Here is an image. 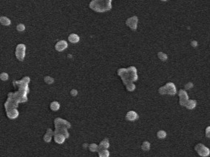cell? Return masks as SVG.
<instances>
[{
    "mask_svg": "<svg viewBox=\"0 0 210 157\" xmlns=\"http://www.w3.org/2000/svg\"><path fill=\"white\" fill-rule=\"evenodd\" d=\"M89 149H90V151H92V152H96V151H98V146L96 144L93 143V144L90 145Z\"/></svg>",
    "mask_w": 210,
    "mask_h": 157,
    "instance_id": "21",
    "label": "cell"
},
{
    "mask_svg": "<svg viewBox=\"0 0 210 157\" xmlns=\"http://www.w3.org/2000/svg\"><path fill=\"white\" fill-rule=\"evenodd\" d=\"M138 118V115L136 112L133 111H129L127 114V116H126V119L129 121H134V120H136Z\"/></svg>",
    "mask_w": 210,
    "mask_h": 157,
    "instance_id": "10",
    "label": "cell"
},
{
    "mask_svg": "<svg viewBox=\"0 0 210 157\" xmlns=\"http://www.w3.org/2000/svg\"><path fill=\"white\" fill-rule=\"evenodd\" d=\"M68 40L71 42V43H77L79 41V36L76 34H70L68 37Z\"/></svg>",
    "mask_w": 210,
    "mask_h": 157,
    "instance_id": "13",
    "label": "cell"
},
{
    "mask_svg": "<svg viewBox=\"0 0 210 157\" xmlns=\"http://www.w3.org/2000/svg\"><path fill=\"white\" fill-rule=\"evenodd\" d=\"M0 23L2 24V25H5V26H8L11 24V20L7 18V17H5V16H2L0 17Z\"/></svg>",
    "mask_w": 210,
    "mask_h": 157,
    "instance_id": "15",
    "label": "cell"
},
{
    "mask_svg": "<svg viewBox=\"0 0 210 157\" xmlns=\"http://www.w3.org/2000/svg\"><path fill=\"white\" fill-rule=\"evenodd\" d=\"M0 78L2 79V80H8V75L7 73L3 72V73H2V74L0 75Z\"/></svg>",
    "mask_w": 210,
    "mask_h": 157,
    "instance_id": "26",
    "label": "cell"
},
{
    "mask_svg": "<svg viewBox=\"0 0 210 157\" xmlns=\"http://www.w3.org/2000/svg\"><path fill=\"white\" fill-rule=\"evenodd\" d=\"M209 130H210V127H207L206 129V137H209Z\"/></svg>",
    "mask_w": 210,
    "mask_h": 157,
    "instance_id": "28",
    "label": "cell"
},
{
    "mask_svg": "<svg viewBox=\"0 0 210 157\" xmlns=\"http://www.w3.org/2000/svg\"><path fill=\"white\" fill-rule=\"evenodd\" d=\"M185 89H192V88H193V83H191V82H189V83H186V85H185Z\"/></svg>",
    "mask_w": 210,
    "mask_h": 157,
    "instance_id": "27",
    "label": "cell"
},
{
    "mask_svg": "<svg viewBox=\"0 0 210 157\" xmlns=\"http://www.w3.org/2000/svg\"><path fill=\"white\" fill-rule=\"evenodd\" d=\"M25 47L24 46V44H19L16 48V57L19 61H23V59L25 58Z\"/></svg>",
    "mask_w": 210,
    "mask_h": 157,
    "instance_id": "6",
    "label": "cell"
},
{
    "mask_svg": "<svg viewBox=\"0 0 210 157\" xmlns=\"http://www.w3.org/2000/svg\"><path fill=\"white\" fill-rule=\"evenodd\" d=\"M56 49L59 52H62L63 50H65V49L67 47V41H65L64 40L62 41H59L56 44Z\"/></svg>",
    "mask_w": 210,
    "mask_h": 157,
    "instance_id": "9",
    "label": "cell"
},
{
    "mask_svg": "<svg viewBox=\"0 0 210 157\" xmlns=\"http://www.w3.org/2000/svg\"><path fill=\"white\" fill-rule=\"evenodd\" d=\"M45 81L47 83H48V84H51V83H53L54 82V80H53V78H52L51 77L47 76V77L45 78Z\"/></svg>",
    "mask_w": 210,
    "mask_h": 157,
    "instance_id": "25",
    "label": "cell"
},
{
    "mask_svg": "<svg viewBox=\"0 0 210 157\" xmlns=\"http://www.w3.org/2000/svg\"><path fill=\"white\" fill-rule=\"evenodd\" d=\"M110 147V143L109 140L107 139H104L103 141L100 142L98 145V151L99 150H103V149H107Z\"/></svg>",
    "mask_w": 210,
    "mask_h": 157,
    "instance_id": "11",
    "label": "cell"
},
{
    "mask_svg": "<svg viewBox=\"0 0 210 157\" xmlns=\"http://www.w3.org/2000/svg\"><path fill=\"white\" fill-rule=\"evenodd\" d=\"M196 104H197V102L194 100H188V101L185 104V106L188 109H193L195 108L196 106Z\"/></svg>",
    "mask_w": 210,
    "mask_h": 157,
    "instance_id": "12",
    "label": "cell"
},
{
    "mask_svg": "<svg viewBox=\"0 0 210 157\" xmlns=\"http://www.w3.org/2000/svg\"><path fill=\"white\" fill-rule=\"evenodd\" d=\"M141 148L144 151H148L150 149V144L148 142H144L142 145H141Z\"/></svg>",
    "mask_w": 210,
    "mask_h": 157,
    "instance_id": "18",
    "label": "cell"
},
{
    "mask_svg": "<svg viewBox=\"0 0 210 157\" xmlns=\"http://www.w3.org/2000/svg\"><path fill=\"white\" fill-rule=\"evenodd\" d=\"M191 45L194 47H197V42L196 41H192L191 42Z\"/></svg>",
    "mask_w": 210,
    "mask_h": 157,
    "instance_id": "30",
    "label": "cell"
},
{
    "mask_svg": "<svg viewBox=\"0 0 210 157\" xmlns=\"http://www.w3.org/2000/svg\"><path fill=\"white\" fill-rule=\"evenodd\" d=\"M179 103L181 106H185L186 103L188 101L189 97H188V94H186V92L183 90L180 89L179 91Z\"/></svg>",
    "mask_w": 210,
    "mask_h": 157,
    "instance_id": "7",
    "label": "cell"
},
{
    "mask_svg": "<svg viewBox=\"0 0 210 157\" xmlns=\"http://www.w3.org/2000/svg\"><path fill=\"white\" fill-rule=\"evenodd\" d=\"M195 151H197V153L202 157H207L209 156L210 151L208 148H206V146H204L203 144H197L195 146Z\"/></svg>",
    "mask_w": 210,
    "mask_h": 157,
    "instance_id": "4",
    "label": "cell"
},
{
    "mask_svg": "<svg viewBox=\"0 0 210 157\" xmlns=\"http://www.w3.org/2000/svg\"><path fill=\"white\" fill-rule=\"evenodd\" d=\"M60 106H59V103L58 102H53L51 104H50V109H52L53 111H58L59 109Z\"/></svg>",
    "mask_w": 210,
    "mask_h": 157,
    "instance_id": "17",
    "label": "cell"
},
{
    "mask_svg": "<svg viewBox=\"0 0 210 157\" xmlns=\"http://www.w3.org/2000/svg\"><path fill=\"white\" fill-rule=\"evenodd\" d=\"M55 124L56 128H68L70 127V124L67 122L66 120H62V119H56L55 120Z\"/></svg>",
    "mask_w": 210,
    "mask_h": 157,
    "instance_id": "8",
    "label": "cell"
},
{
    "mask_svg": "<svg viewBox=\"0 0 210 157\" xmlns=\"http://www.w3.org/2000/svg\"><path fill=\"white\" fill-rule=\"evenodd\" d=\"M16 29H17V30H18V31L22 32L25 30V25H24V24H18V25H17Z\"/></svg>",
    "mask_w": 210,
    "mask_h": 157,
    "instance_id": "24",
    "label": "cell"
},
{
    "mask_svg": "<svg viewBox=\"0 0 210 157\" xmlns=\"http://www.w3.org/2000/svg\"><path fill=\"white\" fill-rule=\"evenodd\" d=\"M126 88L129 92H133L135 89V86L133 83H129V84L126 85Z\"/></svg>",
    "mask_w": 210,
    "mask_h": 157,
    "instance_id": "23",
    "label": "cell"
},
{
    "mask_svg": "<svg viewBox=\"0 0 210 157\" xmlns=\"http://www.w3.org/2000/svg\"><path fill=\"white\" fill-rule=\"evenodd\" d=\"M159 93L161 94H170L174 95L176 94V87L174 83H168L164 86H162L161 88L158 90Z\"/></svg>",
    "mask_w": 210,
    "mask_h": 157,
    "instance_id": "3",
    "label": "cell"
},
{
    "mask_svg": "<svg viewBox=\"0 0 210 157\" xmlns=\"http://www.w3.org/2000/svg\"><path fill=\"white\" fill-rule=\"evenodd\" d=\"M70 94H72L73 96H76V95H77V94H78V92H77V91H76V89H73V90L71 91V92H70Z\"/></svg>",
    "mask_w": 210,
    "mask_h": 157,
    "instance_id": "29",
    "label": "cell"
},
{
    "mask_svg": "<svg viewBox=\"0 0 210 157\" xmlns=\"http://www.w3.org/2000/svg\"><path fill=\"white\" fill-rule=\"evenodd\" d=\"M157 136L159 139L161 140H163L166 137V133L164 131H159L158 133H157Z\"/></svg>",
    "mask_w": 210,
    "mask_h": 157,
    "instance_id": "22",
    "label": "cell"
},
{
    "mask_svg": "<svg viewBox=\"0 0 210 157\" xmlns=\"http://www.w3.org/2000/svg\"><path fill=\"white\" fill-rule=\"evenodd\" d=\"M111 0H93L90 4V7L96 12H105L112 8Z\"/></svg>",
    "mask_w": 210,
    "mask_h": 157,
    "instance_id": "2",
    "label": "cell"
},
{
    "mask_svg": "<svg viewBox=\"0 0 210 157\" xmlns=\"http://www.w3.org/2000/svg\"><path fill=\"white\" fill-rule=\"evenodd\" d=\"M158 57L159 58L160 60H161L162 61H166L167 60V58H168L167 55L165 53L162 52H159L158 53Z\"/></svg>",
    "mask_w": 210,
    "mask_h": 157,
    "instance_id": "19",
    "label": "cell"
},
{
    "mask_svg": "<svg viewBox=\"0 0 210 157\" xmlns=\"http://www.w3.org/2000/svg\"><path fill=\"white\" fill-rule=\"evenodd\" d=\"M138 17L137 16H132L131 18H129L127 21L126 24L129 27V28L132 30H135L137 29V24H138Z\"/></svg>",
    "mask_w": 210,
    "mask_h": 157,
    "instance_id": "5",
    "label": "cell"
},
{
    "mask_svg": "<svg viewBox=\"0 0 210 157\" xmlns=\"http://www.w3.org/2000/svg\"><path fill=\"white\" fill-rule=\"evenodd\" d=\"M118 75L121 78L125 85L132 83V82L138 80L137 69L135 66H130L127 69H120L118 70Z\"/></svg>",
    "mask_w": 210,
    "mask_h": 157,
    "instance_id": "1",
    "label": "cell"
},
{
    "mask_svg": "<svg viewBox=\"0 0 210 157\" xmlns=\"http://www.w3.org/2000/svg\"><path fill=\"white\" fill-rule=\"evenodd\" d=\"M98 151V156L99 157H109L110 153L108 150L107 149H103V150H99Z\"/></svg>",
    "mask_w": 210,
    "mask_h": 157,
    "instance_id": "16",
    "label": "cell"
},
{
    "mask_svg": "<svg viewBox=\"0 0 210 157\" xmlns=\"http://www.w3.org/2000/svg\"><path fill=\"white\" fill-rule=\"evenodd\" d=\"M54 139H55V141L57 143L62 144V143H63V142H65V137L63 135H62V134H55V138H54Z\"/></svg>",
    "mask_w": 210,
    "mask_h": 157,
    "instance_id": "14",
    "label": "cell"
},
{
    "mask_svg": "<svg viewBox=\"0 0 210 157\" xmlns=\"http://www.w3.org/2000/svg\"><path fill=\"white\" fill-rule=\"evenodd\" d=\"M52 131L50 130V129H48V132H47V134H46V135L45 136V140L46 142H50V140H51V136H52Z\"/></svg>",
    "mask_w": 210,
    "mask_h": 157,
    "instance_id": "20",
    "label": "cell"
}]
</instances>
